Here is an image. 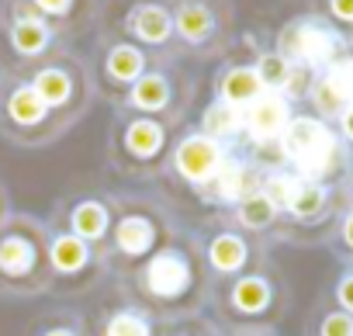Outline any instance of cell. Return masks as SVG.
<instances>
[{
  "label": "cell",
  "mask_w": 353,
  "mask_h": 336,
  "mask_svg": "<svg viewBox=\"0 0 353 336\" xmlns=\"http://www.w3.org/2000/svg\"><path fill=\"white\" fill-rule=\"evenodd\" d=\"M173 135L176 132L156 118L114 108V118H111L108 139H104L108 166L125 181H159Z\"/></svg>",
  "instance_id": "cell-4"
},
{
  "label": "cell",
  "mask_w": 353,
  "mask_h": 336,
  "mask_svg": "<svg viewBox=\"0 0 353 336\" xmlns=\"http://www.w3.org/2000/svg\"><path fill=\"white\" fill-rule=\"evenodd\" d=\"M236 149L208 139L194 121H188L181 132L173 135V146H170V156H166V166H163V177L166 184L188 191L191 198H198L212 181L215 174L225 166V159L232 156Z\"/></svg>",
  "instance_id": "cell-12"
},
{
  "label": "cell",
  "mask_w": 353,
  "mask_h": 336,
  "mask_svg": "<svg viewBox=\"0 0 353 336\" xmlns=\"http://www.w3.org/2000/svg\"><path fill=\"white\" fill-rule=\"evenodd\" d=\"M4 80H8V73H4V70H0V94H4Z\"/></svg>",
  "instance_id": "cell-37"
},
{
  "label": "cell",
  "mask_w": 353,
  "mask_h": 336,
  "mask_svg": "<svg viewBox=\"0 0 353 336\" xmlns=\"http://www.w3.org/2000/svg\"><path fill=\"white\" fill-rule=\"evenodd\" d=\"M277 305H281V288L263 264L232 281L215 284L208 302L222 333H260L277 315Z\"/></svg>",
  "instance_id": "cell-8"
},
{
  "label": "cell",
  "mask_w": 353,
  "mask_h": 336,
  "mask_svg": "<svg viewBox=\"0 0 353 336\" xmlns=\"http://www.w3.org/2000/svg\"><path fill=\"white\" fill-rule=\"evenodd\" d=\"M39 97L42 104L66 125H80V118H87V111L97 101V87H94V73L87 56H80L73 46L49 56L46 63H39L35 70H28L21 77Z\"/></svg>",
  "instance_id": "cell-7"
},
{
  "label": "cell",
  "mask_w": 353,
  "mask_h": 336,
  "mask_svg": "<svg viewBox=\"0 0 353 336\" xmlns=\"http://www.w3.org/2000/svg\"><path fill=\"white\" fill-rule=\"evenodd\" d=\"M198 236V246H201V257H205V267L212 274V284H222V281H232L246 270H253L256 264H263V253H260V243L246 233H239L236 226H229L222 215L215 222H201L194 229Z\"/></svg>",
  "instance_id": "cell-14"
},
{
  "label": "cell",
  "mask_w": 353,
  "mask_h": 336,
  "mask_svg": "<svg viewBox=\"0 0 353 336\" xmlns=\"http://www.w3.org/2000/svg\"><path fill=\"white\" fill-rule=\"evenodd\" d=\"M49 274H52V295H59V298L90 295L111 281L104 250H97L56 226H49Z\"/></svg>",
  "instance_id": "cell-10"
},
{
  "label": "cell",
  "mask_w": 353,
  "mask_h": 336,
  "mask_svg": "<svg viewBox=\"0 0 353 336\" xmlns=\"http://www.w3.org/2000/svg\"><path fill=\"white\" fill-rule=\"evenodd\" d=\"M87 326L90 336H166L170 329L114 281H111V298H104L94 308V315H87Z\"/></svg>",
  "instance_id": "cell-17"
},
{
  "label": "cell",
  "mask_w": 353,
  "mask_h": 336,
  "mask_svg": "<svg viewBox=\"0 0 353 336\" xmlns=\"http://www.w3.org/2000/svg\"><path fill=\"white\" fill-rule=\"evenodd\" d=\"M243 115H246V142H281V135L294 118L291 101L281 94H260Z\"/></svg>",
  "instance_id": "cell-23"
},
{
  "label": "cell",
  "mask_w": 353,
  "mask_h": 336,
  "mask_svg": "<svg viewBox=\"0 0 353 336\" xmlns=\"http://www.w3.org/2000/svg\"><path fill=\"white\" fill-rule=\"evenodd\" d=\"M173 18V49L184 63L229 56L236 35L232 0H166Z\"/></svg>",
  "instance_id": "cell-6"
},
{
  "label": "cell",
  "mask_w": 353,
  "mask_h": 336,
  "mask_svg": "<svg viewBox=\"0 0 353 336\" xmlns=\"http://www.w3.org/2000/svg\"><path fill=\"white\" fill-rule=\"evenodd\" d=\"M52 295L49 226L42 215L14 212L0 226V298Z\"/></svg>",
  "instance_id": "cell-3"
},
{
  "label": "cell",
  "mask_w": 353,
  "mask_h": 336,
  "mask_svg": "<svg viewBox=\"0 0 353 336\" xmlns=\"http://www.w3.org/2000/svg\"><path fill=\"white\" fill-rule=\"evenodd\" d=\"M181 219L159 195L145 191H114V226L104 246L111 281H125L135 267H142L156 250H163L176 233Z\"/></svg>",
  "instance_id": "cell-2"
},
{
  "label": "cell",
  "mask_w": 353,
  "mask_h": 336,
  "mask_svg": "<svg viewBox=\"0 0 353 336\" xmlns=\"http://www.w3.org/2000/svg\"><path fill=\"white\" fill-rule=\"evenodd\" d=\"M339 118H343V128H346V135L353 139V104H350V108H346V111H343Z\"/></svg>",
  "instance_id": "cell-35"
},
{
  "label": "cell",
  "mask_w": 353,
  "mask_h": 336,
  "mask_svg": "<svg viewBox=\"0 0 353 336\" xmlns=\"http://www.w3.org/2000/svg\"><path fill=\"white\" fill-rule=\"evenodd\" d=\"M281 149H284V163H291V170L312 184H322V177H329L336 163V135L308 115L291 118L288 132L281 135Z\"/></svg>",
  "instance_id": "cell-16"
},
{
  "label": "cell",
  "mask_w": 353,
  "mask_h": 336,
  "mask_svg": "<svg viewBox=\"0 0 353 336\" xmlns=\"http://www.w3.org/2000/svg\"><path fill=\"white\" fill-rule=\"evenodd\" d=\"M229 226H236L239 233H246V236H253V239H260V236H267L277 222H281V212L256 191V195H250L246 201H239L236 208H229V212H219Z\"/></svg>",
  "instance_id": "cell-25"
},
{
  "label": "cell",
  "mask_w": 353,
  "mask_h": 336,
  "mask_svg": "<svg viewBox=\"0 0 353 336\" xmlns=\"http://www.w3.org/2000/svg\"><path fill=\"white\" fill-rule=\"evenodd\" d=\"M49 226L104 250L111 226H114V191H101V188H87V191H73L63 195L52 212L46 215Z\"/></svg>",
  "instance_id": "cell-15"
},
{
  "label": "cell",
  "mask_w": 353,
  "mask_h": 336,
  "mask_svg": "<svg viewBox=\"0 0 353 336\" xmlns=\"http://www.w3.org/2000/svg\"><path fill=\"white\" fill-rule=\"evenodd\" d=\"M305 97H312V101H315V108H319V115H322V118H339V115L353 104V101L343 94V87L332 80V73H325L319 83H312Z\"/></svg>",
  "instance_id": "cell-27"
},
{
  "label": "cell",
  "mask_w": 353,
  "mask_h": 336,
  "mask_svg": "<svg viewBox=\"0 0 353 336\" xmlns=\"http://www.w3.org/2000/svg\"><path fill=\"white\" fill-rule=\"evenodd\" d=\"M260 94H267V90H263V83H260V77H256V70H253L250 59L225 56V59L219 63V70H215V77H212V97H215V101L246 111Z\"/></svg>",
  "instance_id": "cell-22"
},
{
  "label": "cell",
  "mask_w": 353,
  "mask_h": 336,
  "mask_svg": "<svg viewBox=\"0 0 353 336\" xmlns=\"http://www.w3.org/2000/svg\"><path fill=\"white\" fill-rule=\"evenodd\" d=\"M336 298H339V305H343V308H350V312H353V274L339 281V288H336Z\"/></svg>",
  "instance_id": "cell-32"
},
{
  "label": "cell",
  "mask_w": 353,
  "mask_h": 336,
  "mask_svg": "<svg viewBox=\"0 0 353 336\" xmlns=\"http://www.w3.org/2000/svg\"><path fill=\"white\" fill-rule=\"evenodd\" d=\"M63 49H70V42L59 39L49 25L0 0V70L8 77H25Z\"/></svg>",
  "instance_id": "cell-13"
},
{
  "label": "cell",
  "mask_w": 353,
  "mask_h": 336,
  "mask_svg": "<svg viewBox=\"0 0 353 336\" xmlns=\"http://www.w3.org/2000/svg\"><path fill=\"white\" fill-rule=\"evenodd\" d=\"M319 336H353V319L346 312H329L319 322Z\"/></svg>",
  "instance_id": "cell-30"
},
{
  "label": "cell",
  "mask_w": 353,
  "mask_h": 336,
  "mask_svg": "<svg viewBox=\"0 0 353 336\" xmlns=\"http://www.w3.org/2000/svg\"><path fill=\"white\" fill-rule=\"evenodd\" d=\"M329 14L339 21H353V0H329Z\"/></svg>",
  "instance_id": "cell-31"
},
{
  "label": "cell",
  "mask_w": 353,
  "mask_h": 336,
  "mask_svg": "<svg viewBox=\"0 0 353 336\" xmlns=\"http://www.w3.org/2000/svg\"><path fill=\"white\" fill-rule=\"evenodd\" d=\"M163 56H149L145 49L132 46L114 25L97 28L94 39V52H90V73H94V87L97 94H104L111 101V108L152 70V63Z\"/></svg>",
  "instance_id": "cell-11"
},
{
  "label": "cell",
  "mask_w": 353,
  "mask_h": 336,
  "mask_svg": "<svg viewBox=\"0 0 353 336\" xmlns=\"http://www.w3.org/2000/svg\"><path fill=\"white\" fill-rule=\"evenodd\" d=\"M4 4L32 14L42 25H49L70 46L77 39L97 32L101 18H104V0H4Z\"/></svg>",
  "instance_id": "cell-18"
},
{
  "label": "cell",
  "mask_w": 353,
  "mask_h": 336,
  "mask_svg": "<svg viewBox=\"0 0 353 336\" xmlns=\"http://www.w3.org/2000/svg\"><path fill=\"white\" fill-rule=\"evenodd\" d=\"M260 184H263V170H260V166H253L243 152H232L225 159V166L215 174V181L194 201H201V205H208L215 212H229L239 201H246L250 195H256Z\"/></svg>",
  "instance_id": "cell-21"
},
{
  "label": "cell",
  "mask_w": 353,
  "mask_h": 336,
  "mask_svg": "<svg viewBox=\"0 0 353 336\" xmlns=\"http://www.w3.org/2000/svg\"><path fill=\"white\" fill-rule=\"evenodd\" d=\"M225 336H267V333L260 329V333H225Z\"/></svg>",
  "instance_id": "cell-36"
},
{
  "label": "cell",
  "mask_w": 353,
  "mask_h": 336,
  "mask_svg": "<svg viewBox=\"0 0 353 336\" xmlns=\"http://www.w3.org/2000/svg\"><path fill=\"white\" fill-rule=\"evenodd\" d=\"M132 46L145 49L149 56H176L173 49V18L166 0H128L118 25Z\"/></svg>",
  "instance_id": "cell-19"
},
{
  "label": "cell",
  "mask_w": 353,
  "mask_h": 336,
  "mask_svg": "<svg viewBox=\"0 0 353 336\" xmlns=\"http://www.w3.org/2000/svg\"><path fill=\"white\" fill-rule=\"evenodd\" d=\"M166 336H225V333H222V326H219L215 319H208V315H194V319H188V322L170 326Z\"/></svg>",
  "instance_id": "cell-29"
},
{
  "label": "cell",
  "mask_w": 353,
  "mask_h": 336,
  "mask_svg": "<svg viewBox=\"0 0 353 336\" xmlns=\"http://www.w3.org/2000/svg\"><path fill=\"white\" fill-rule=\"evenodd\" d=\"M25 336H90V326L80 308H52L35 315Z\"/></svg>",
  "instance_id": "cell-26"
},
{
  "label": "cell",
  "mask_w": 353,
  "mask_h": 336,
  "mask_svg": "<svg viewBox=\"0 0 353 336\" xmlns=\"http://www.w3.org/2000/svg\"><path fill=\"white\" fill-rule=\"evenodd\" d=\"M322 212H325V188L322 184H312V181H301V188H298V195H294V201L288 205L284 215H291L298 222H312Z\"/></svg>",
  "instance_id": "cell-28"
},
{
  "label": "cell",
  "mask_w": 353,
  "mask_h": 336,
  "mask_svg": "<svg viewBox=\"0 0 353 336\" xmlns=\"http://www.w3.org/2000/svg\"><path fill=\"white\" fill-rule=\"evenodd\" d=\"M194 125H198L208 139H215V142H222V146H229V149H243V142H246V115H243L239 108H232V104L215 101V97H212L208 104H201Z\"/></svg>",
  "instance_id": "cell-24"
},
{
  "label": "cell",
  "mask_w": 353,
  "mask_h": 336,
  "mask_svg": "<svg viewBox=\"0 0 353 336\" xmlns=\"http://www.w3.org/2000/svg\"><path fill=\"white\" fill-rule=\"evenodd\" d=\"M274 49H277L288 63H294L298 70L315 73V70L336 66L339 39H336L332 28H325L322 21H291V25L281 28Z\"/></svg>",
  "instance_id": "cell-20"
},
{
  "label": "cell",
  "mask_w": 353,
  "mask_h": 336,
  "mask_svg": "<svg viewBox=\"0 0 353 336\" xmlns=\"http://www.w3.org/2000/svg\"><path fill=\"white\" fill-rule=\"evenodd\" d=\"M70 128L42 104V97L21 80L8 77L0 94V139L18 149H49Z\"/></svg>",
  "instance_id": "cell-9"
},
{
  "label": "cell",
  "mask_w": 353,
  "mask_h": 336,
  "mask_svg": "<svg viewBox=\"0 0 353 336\" xmlns=\"http://www.w3.org/2000/svg\"><path fill=\"white\" fill-rule=\"evenodd\" d=\"M114 284H121L142 308H149L166 326L205 315L215 291L191 226H181V233L163 250H156L142 267H135L125 281H114Z\"/></svg>",
  "instance_id": "cell-1"
},
{
  "label": "cell",
  "mask_w": 353,
  "mask_h": 336,
  "mask_svg": "<svg viewBox=\"0 0 353 336\" xmlns=\"http://www.w3.org/2000/svg\"><path fill=\"white\" fill-rule=\"evenodd\" d=\"M198 104V73L176 56H163L152 63V70L114 104L121 111H135L145 118L163 121L166 128L181 132Z\"/></svg>",
  "instance_id": "cell-5"
},
{
  "label": "cell",
  "mask_w": 353,
  "mask_h": 336,
  "mask_svg": "<svg viewBox=\"0 0 353 336\" xmlns=\"http://www.w3.org/2000/svg\"><path fill=\"white\" fill-rule=\"evenodd\" d=\"M343 239H346V246L353 250V212L346 215V222H343Z\"/></svg>",
  "instance_id": "cell-34"
},
{
  "label": "cell",
  "mask_w": 353,
  "mask_h": 336,
  "mask_svg": "<svg viewBox=\"0 0 353 336\" xmlns=\"http://www.w3.org/2000/svg\"><path fill=\"white\" fill-rule=\"evenodd\" d=\"M14 215V205H11V191L4 188V181H0V226H4L8 219Z\"/></svg>",
  "instance_id": "cell-33"
}]
</instances>
